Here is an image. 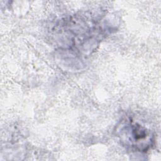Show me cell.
Segmentation results:
<instances>
[{"label": "cell", "mask_w": 161, "mask_h": 161, "mask_svg": "<svg viewBox=\"0 0 161 161\" xmlns=\"http://www.w3.org/2000/svg\"><path fill=\"white\" fill-rule=\"evenodd\" d=\"M116 131L122 145L135 152L147 151L154 142L152 131L132 119L121 121Z\"/></svg>", "instance_id": "6da1fadb"}]
</instances>
